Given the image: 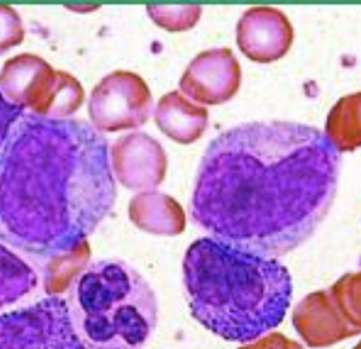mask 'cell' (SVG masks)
<instances>
[{"instance_id": "6da1fadb", "label": "cell", "mask_w": 361, "mask_h": 349, "mask_svg": "<svg viewBox=\"0 0 361 349\" xmlns=\"http://www.w3.org/2000/svg\"><path fill=\"white\" fill-rule=\"evenodd\" d=\"M338 171V150L315 126L237 125L206 149L190 214L212 237L278 259L303 245L324 221Z\"/></svg>"}, {"instance_id": "7a4b0ae2", "label": "cell", "mask_w": 361, "mask_h": 349, "mask_svg": "<svg viewBox=\"0 0 361 349\" xmlns=\"http://www.w3.org/2000/svg\"><path fill=\"white\" fill-rule=\"evenodd\" d=\"M116 200L109 144L92 125L24 113L0 150V240L51 258L78 247Z\"/></svg>"}, {"instance_id": "3957f363", "label": "cell", "mask_w": 361, "mask_h": 349, "mask_svg": "<svg viewBox=\"0 0 361 349\" xmlns=\"http://www.w3.org/2000/svg\"><path fill=\"white\" fill-rule=\"evenodd\" d=\"M192 315L216 336L247 344L279 327L293 299V279L276 258L216 238L192 242L183 258Z\"/></svg>"}, {"instance_id": "277c9868", "label": "cell", "mask_w": 361, "mask_h": 349, "mask_svg": "<svg viewBox=\"0 0 361 349\" xmlns=\"http://www.w3.org/2000/svg\"><path fill=\"white\" fill-rule=\"evenodd\" d=\"M67 303L87 349H142L157 327L156 293L123 260L90 263L73 283Z\"/></svg>"}, {"instance_id": "5b68a950", "label": "cell", "mask_w": 361, "mask_h": 349, "mask_svg": "<svg viewBox=\"0 0 361 349\" xmlns=\"http://www.w3.org/2000/svg\"><path fill=\"white\" fill-rule=\"evenodd\" d=\"M0 349H87L73 327L67 300L49 296L0 315Z\"/></svg>"}, {"instance_id": "8992f818", "label": "cell", "mask_w": 361, "mask_h": 349, "mask_svg": "<svg viewBox=\"0 0 361 349\" xmlns=\"http://www.w3.org/2000/svg\"><path fill=\"white\" fill-rule=\"evenodd\" d=\"M240 67L230 48L202 52L188 68L180 87L195 102L218 105L228 102L239 90Z\"/></svg>"}, {"instance_id": "52a82bcc", "label": "cell", "mask_w": 361, "mask_h": 349, "mask_svg": "<svg viewBox=\"0 0 361 349\" xmlns=\"http://www.w3.org/2000/svg\"><path fill=\"white\" fill-rule=\"evenodd\" d=\"M293 39L291 23L275 8H251L238 23V45L243 55L257 63H271L284 56Z\"/></svg>"}, {"instance_id": "ba28073f", "label": "cell", "mask_w": 361, "mask_h": 349, "mask_svg": "<svg viewBox=\"0 0 361 349\" xmlns=\"http://www.w3.org/2000/svg\"><path fill=\"white\" fill-rule=\"evenodd\" d=\"M293 323L305 344L312 348L329 347L357 335L338 314L328 291L307 295L293 310Z\"/></svg>"}, {"instance_id": "9c48e42d", "label": "cell", "mask_w": 361, "mask_h": 349, "mask_svg": "<svg viewBox=\"0 0 361 349\" xmlns=\"http://www.w3.org/2000/svg\"><path fill=\"white\" fill-rule=\"evenodd\" d=\"M324 135L338 153L361 147V92L335 104L328 114Z\"/></svg>"}, {"instance_id": "30bf717a", "label": "cell", "mask_w": 361, "mask_h": 349, "mask_svg": "<svg viewBox=\"0 0 361 349\" xmlns=\"http://www.w3.org/2000/svg\"><path fill=\"white\" fill-rule=\"evenodd\" d=\"M34 271L0 243V305L11 303L35 284Z\"/></svg>"}, {"instance_id": "8fae6325", "label": "cell", "mask_w": 361, "mask_h": 349, "mask_svg": "<svg viewBox=\"0 0 361 349\" xmlns=\"http://www.w3.org/2000/svg\"><path fill=\"white\" fill-rule=\"evenodd\" d=\"M338 314L353 331L361 333V271L340 278L329 290Z\"/></svg>"}, {"instance_id": "7c38bea8", "label": "cell", "mask_w": 361, "mask_h": 349, "mask_svg": "<svg viewBox=\"0 0 361 349\" xmlns=\"http://www.w3.org/2000/svg\"><path fill=\"white\" fill-rule=\"evenodd\" d=\"M25 113V106L20 102H13L0 88V150L4 147L13 125Z\"/></svg>"}, {"instance_id": "4fadbf2b", "label": "cell", "mask_w": 361, "mask_h": 349, "mask_svg": "<svg viewBox=\"0 0 361 349\" xmlns=\"http://www.w3.org/2000/svg\"><path fill=\"white\" fill-rule=\"evenodd\" d=\"M239 349H303L300 344L286 338L282 333L272 332L267 336L255 340L251 344L240 347Z\"/></svg>"}, {"instance_id": "5bb4252c", "label": "cell", "mask_w": 361, "mask_h": 349, "mask_svg": "<svg viewBox=\"0 0 361 349\" xmlns=\"http://www.w3.org/2000/svg\"><path fill=\"white\" fill-rule=\"evenodd\" d=\"M355 349H361V341L357 344V345H356V347H355Z\"/></svg>"}]
</instances>
